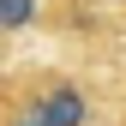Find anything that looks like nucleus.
Masks as SVG:
<instances>
[{
    "label": "nucleus",
    "instance_id": "nucleus-1",
    "mask_svg": "<svg viewBox=\"0 0 126 126\" xmlns=\"http://www.w3.org/2000/svg\"><path fill=\"white\" fill-rule=\"evenodd\" d=\"M6 126H90V96L60 72H42L6 96Z\"/></svg>",
    "mask_w": 126,
    "mask_h": 126
},
{
    "label": "nucleus",
    "instance_id": "nucleus-2",
    "mask_svg": "<svg viewBox=\"0 0 126 126\" xmlns=\"http://www.w3.org/2000/svg\"><path fill=\"white\" fill-rule=\"evenodd\" d=\"M30 24H36V0H0V30L6 36H18Z\"/></svg>",
    "mask_w": 126,
    "mask_h": 126
}]
</instances>
